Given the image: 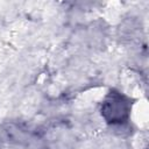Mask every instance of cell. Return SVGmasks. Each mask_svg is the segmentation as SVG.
I'll return each instance as SVG.
<instances>
[{
  "mask_svg": "<svg viewBox=\"0 0 149 149\" xmlns=\"http://www.w3.org/2000/svg\"><path fill=\"white\" fill-rule=\"evenodd\" d=\"M132 105L129 99L116 91H111L101 105V114L104 119L112 125L125 123L130 114Z\"/></svg>",
  "mask_w": 149,
  "mask_h": 149,
  "instance_id": "obj_1",
  "label": "cell"
}]
</instances>
